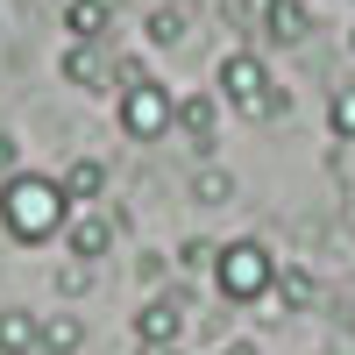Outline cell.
Returning <instances> with one entry per match:
<instances>
[{
  "label": "cell",
  "mask_w": 355,
  "mask_h": 355,
  "mask_svg": "<svg viewBox=\"0 0 355 355\" xmlns=\"http://www.w3.org/2000/svg\"><path fill=\"white\" fill-rule=\"evenodd\" d=\"M64 220H71V199H64V185H57V178H43V171L0 178V227H8V242L43 249V242H57V234H64Z\"/></svg>",
  "instance_id": "cell-1"
},
{
  "label": "cell",
  "mask_w": 355,
  "mask_h": 355,
  "mask_svg": "<svg viewBox=\"0 0 355 355\" xmlns=\"http://www.w3.org/2000/svg\"><path fill=\"white\" fill-rule=\"evenodd\" d=\"M214 93H220V107H234V114H249V121H277V114L291 107L284 93H277V78H270V64L242 43V50H227L220 64H214Z\"/></svg>",
  "instance_id": "cell-2"
},
{
  "label": "cell",
  "mask_w": 355,
  "mask_h": 355,
  "mask_svg": "<svg viewBox=\"0 0 355 355\" xmlns=\"http://www.w3.org/2000/svg\"><path fill=\"white\" fill-rule=\"evenodd\" d=\"M270 277H277V256H270V242H256V234L214 249V291L227 306H263L270 299Z\"/></svg>",
  "instance_id": "cell-3"
},
{
  "label": "cell",
  "mask_w": 355,
  "mask_h": 355,
  "mask_svg": "<svg viewBox=\"0 0 355 355\" xmlns=\"http://www.w3.org/2000/svg\"><path fill=\"white\" fill-rule=\"evenodd\" d=\"M171 121H178V93H171V85H157V78L121 85V128H128L135 142H164Z\"/></svg>",
  "instance_id": "cell-4"
},
{
  "label": "cell",
  "mask_w": 355,
  "mask_h": 355,
  "mask_svg": "<svg viewBox=\"0 0 355 355\" xmlns=\"http://www.w3.org/2000/svg\"><path fill=\"white\" fill-rule=\"evenodd\" d=\"M114 234H121V214L85 206V214L64 220V249H71V263H93V270H100V256H114Z\"/></svg>",
  "instance_id": "cell-5"
},
{
  "label": "cell",
  "mask_w": 355,
  "mask_h": 355,
  "mask_svg": "<svg viewBox=\"0 0 355 355\" xmlns=\"http://www.w3.org/2000/svg\"><path fill=\"white\" fill-rule=\"evenodd\" d=\"M256 36H270L277 50H299L313 36V8L306 0H263L256 8Z\"/></svg>",
  "instance_id": "cell-6"
},
{
  "label": "cell",
  "mask_w": 355,
  "mask_h": 355,
  "mask_svg": "<svg viewBox=\"0 0 355 355\" xmlns=\"http://www.w3.org/2000/svg\"><path fill=\"white\" fill-rule=\"evenodd\" d=\"M57 71H64L78 93H114V50L107 43H71L57 57Z\"/></svg>",
  "instance_id": "cell-7"
},
{
  "label": "cell",
  "mask_w": 355,
  "mask_h": 355,
  "mask_svg": "<svg viewBox=\"0 0 355 355\" xmlns=\"http://www.w3.org/2000/svg\"><path fill=\"white\" fill-rule=\"evenodd\" d=\"M171 128H185L192 150H199V157H214V142H220V93H185Z\"/></svg>",
  "instance_id": "cell-8"
},
{
  "label": "cell",
  "mask_w": 355,
  "mask_h": 355,
  "mask_svg": "<svg viewBox=\"0 0 355 355\" xmlns=\"http://www.w3.org/2000/svg\"><path fill=\"white\" fill-rule=\"evenodd\" d=\"M192 28V0H150V15H142V43L150 50H178Z\"/></svg>",
  "instance_id": "cell-9"
},
{
  "label": "cell",
  "mask_w": 355,
  "mask_h": 355,
  "mask_svg": "<svg viewBox=\"0 0 355 355\" xmlns=\"http://www.w3.org/2000/svg\"><path fill=\"white\" fill-rule=\"evenodd\" d=\"M178 327H185V313H178L164 291L135 313V341H142V348H178Z\"/></svg>",
  "instance_id": "cell-10"
},
{
  "label": "cell",
  "mask_w": 355,
  "mask_h": 355,
  "mask_svg": "<svg viewBox=\"0 0 355 355\" xmlns=\"http://www.w3.org/2000/svg\"><path fill=\"white\" fill-rule=\"evenodd\" d=\"M64 28H71V43H107L114 36V0H64Z\"/></svg>",
  "instance_id": "cell-11"
},
{
  "label": "cell",
  "mask_w": 355,
  "mask_h": 355,
  "mask_svg": "<svg viewBox=\"0 0 355 355\" xmlns=\"http://www.w3.org/2000/svg\"><path fill=\"white\" fill-rule=\"evenodd\" d=\"M57 185H64L71 206H100V199H107V164H100V157H71Z\"/></svg>",
  "instance_id": "cell-12"
},
{
  "label": "cell",
  "mask_w": 355,
  "mask_h": 355,
  "mask_svg": "<svg viewBox=\"0 0 355 355\" xmlns=\"http://www.w3.org/2000/svg\"><path fill=\"white\" fill-rule=\"evenodd\" d=\"M43 313L36 306H0V355H36Z\"/></svg>",
  "instance_id": "cell-13"
},
{
  "label": "cell",
  "mask_w": 355,
  "mask_h": 355,
  "mask_svg": "<svg viewBox=\"0 0 355 355\" xmlns=\"http://www.w3.org/2000/svg\"><path fill=\"white\" fill-rule=\"evenodd\" d=\"M313 291H320V284H313V270H306V263H299V256H277V277H270L277 313H284V306H313Z\"/></svg>",
  "instance_id": "cell-14"
},
{
  "label": "cell",
  "mask_w": 355,
  "mask_h": 355,
  "mask_svg": "<svg viewBox=\"0 0 355 355\" xmlns=\"http://www.w3.org/2000/svg\"><path fill=\"white\" fill-rule=\"evenodd\" d=\"M78 348H85V320H78V313H43L36 355H78Z\"/></svg>",
  "instance_id": "cell-15"
},
{
  "label": "cell",
  "mask_w": 355,
  "mask_h": 355,
  "mask_svg": "<svg viewBox=\"0 0 355 355\" xmlns=\"http://www.w3.org/2000/svg\"><path fill=\"white\" fill-rule=\"evenodd\" d=\"M192 206H234V171L199 164V171H192Z\"/></svg>",
  "instance_id": "cell-16"
},
{
  "label": "cell",
  "mask_w": 355,
  "mask_h": 355,
  "mask_svg": "<svg viewBox=\"0 0 355 355\" xmlns=\"http://www.w3.org/2000/svg\"><path fill=\"white\" fill-rule=\"evenodd\" d=\"M327 135L355 142V85H334V93H327Z\"/></svg>",
  "instance_id": "cell-17"
},
{
  "label": "cell",
  "mask_w": 355,
  "mask_h": 355,
  "mask_svg": "<svg viewBox=\"0 0 355 355\" xmlns=\"http://www.w3.org/2000/svg\"><path fill=\"white\" fill-rule=\"evenodd\" d=\"M135 284L164 291V284H171V256H157V249H150V256H135Z\"/></svg>",
  "instance_id": "cell-18"
},
{
  "label": "cell",
  "mask_w": 355,
  "mask_h": 355,
  "mask_svg": "<svg viewBox=\"0 0 355 355\" xmlns=\"http://www.w3.org/2000/svg\"><path fill=\"white\" fill-rule=\"evenodd\" d=\"M171 263H185V270H214V242H199V234H192V242H178Z\"/></svg>",
  "instance_id": "cell-19"
},
{
  "label": "cell",
  "mask_w": 355,
  "mask_h": 355,
  "mask_svg": "<svg viewBox=\"0 0 355 355\" xmlns=\"http://www.w3.org/2000/svg\"><path fill=\"white\" fill-rule=\"evenodd\" d=\"M85 284H93V263H64V270H57V291H64V299H78Z\"/></svg>",
  "instance_id": "cell-20"
},
{
  "label": "cell",
  "mask_w": 355,
  "mask_h": 355,
  "mask_svg": "<svg viewBox=\"0 0 355 355\" xmlns=\"http://www.w3.org/2000/svg\"><path fill=\"white\" fill-rule=\"evenodd\" d=\"M21 171V142H15V128L0 121V178H15Z\"/></svg>",
  "instance_id": "cell-21"
},
{
  "label": "cell",
  "mask_w": 355,
  "mask_h": 355,
  "mask_svg": "<svg viewBox=\"0 0 355 355\" xmlns=\"http://www.w3.org/2000/svg\"><path fill=\"white\" fill-rule=\"evenodd\" d=\"M220 355H256V348H249V341H227V348H220Z\"/></svg>",
  "instance_id": "cell-22"
},
{
  "label": "cell",
  "mask_w": 355,
  "mask_h": 355,
  "mask_svg": "<svg viewBox=\"0 0 355 355\" xmlns=\"http://www.w3.org/2000/svg\"><path fill=\"white\" fill-rule=\"evenodd\" d=\"M150 355H185V348H150Z\"/></svg>",
  "instance_id": "cell-23"
},
{
  "label": "cell",
  "mask_w": 355,
  "mask_h": 355,
  "mask_svg": "<svg viewBox=\"0 0 355 355\" xmlns=\"http://www.w3.org/2000/svg\"><path fill=\"white\" fill-rule=\"evenodd\" d=\"M348 50H355V28H348Z\"/></svg>",
  "instance_id": "cell-24"
},
{
  "label": "cell",
  "mask_w": 355,
  "mask_h": 355,
  "mask_svg": "<svg viewBox=\"0 0 355 355\" xmlns=\"http://www.w3.org/2000/svg\"><path fill=\"white\" fill-rule=\"evenodd\" d=\"M334 355H355V348H334Z\"/></svg>",
  "instance_id": "cell-25"
}]
</instances>
